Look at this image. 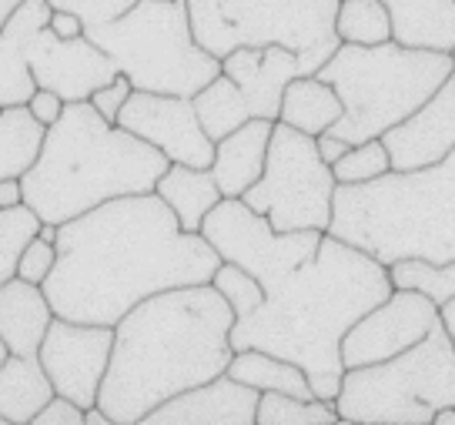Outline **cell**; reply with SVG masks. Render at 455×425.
Masks as SVG:
<instances>
[{"label":"cell","mask_w":455,"mask_h":425,"mask_svg":"<svg viewBox=\"0 0 455 425\" xmlns=\"http://www.w3.org/2000/svg\"><path fill=\"white\" fill-rule=\"evenodd\" d=\"M84 34L111 57L134 91L195 98L221 74V57L195 41L185 0H138L128 14Z\"/></svg>","instance_id":"obj_7"},{"label":"cell","mask_w":455,"mask_h":425,"mask_svg":"<svg viewBox=\"0 0 455 425\" xmlns=\"http://www.w3.org/2000/svg\"><path fill=\"white\" fill-rule=\"evenodd\" d=\"M37 228H41V214L34 212L30 204L0 208V285L11 282L17 275L20 252L37 235Z\"/></svg>","instance_id":"obj_32"},{"label":"cell","mask_w":455,"mask_h":425,"mask_svg":"<svg viewBox=\"0 0 455 425\" xmlns=\"http://www.w3.org/2000/svg\"><path fill=\"white\" fill-rule=\"evenodd\" d=\"M335 188L331 164L322 161L312 134L275 121L265 171L242 201L265 214L275 231H328Z\"/></svg>","instance_id":"obj_10"},{"label":"cell","mask_w":455,"mask_h":425,"mask_svg":"<svg viewBox=\"0 0 455 425\" xmlns=\"http://www.w3.org/2000/svg\"><path fill=\"white\" fill-rule=\"evenodd\" d=\"M335 34L341 44L375 47L392 41V20L382 0H341L335 14Z\"/></svg>","instance_id":"obj_30"},{"label":"cell","mask_w":455,"mask_h":425,"mask_svg":"<svg viewBox=\"0 0 455 425\" xmlns=\"http://www.w3.org/2000/svg\"><path fill=\"white\" fill-rule=\"evenodd\" d=\"M195 41L214 57L238 47H288L301 74H315L339 51L335 14L341 0H185Z\"/></svg>","instance_id":"obj_9"},{"label":"cell","mask_w":455,"mask_h":425,"mask_svg":"<svg viewBox=\"0 0 455 425\" xmlns=\"http://www.w3.org/2000/svg\"><path fill=\"white\" fill-rule=\"evenodd\" d=\"M111 349L114 325H91V322H71L54 315L37 355L47 379L54 382L57 396H68L81 409H87V405H98Z\"/></svg>","instance_id":"obj_13"},{"label":"cell","mask_w":455,"mask_h":425,"mask_svg":"<svg viewBox=\"0 0 455 425\" xmlns=\"http://www.w3.org/2000/svg\"><path fill=\"white\" fill-rule=\"evenodd\" d=\"M439 312H442V325H445V332H449L455 341V298L449 301V305H442Z\"/></svg>","instance_id":"obj_44"},{"label":"cell","mask_w":455,"mask_h":425,"mask_svg":"<svg viewBox=\"0 0 455 425\" xmlns=\"http://www.w3.org/2000/svg\"><path fill=\"white\" fill-rule=\"evenodd\" d=\"M392 171V157L382 138H371L362 144H348V151L331 164V174L339 185H365Z\"/></svg>","instance_id":"obj_33"},{"label":"cell","mask_w":455,"mask_h":425,"mask_svg":"<svg viewBox=\"0 0 455 425\" xmlns=\"http://www.w3.org/2000/svg\"><path fill=\"white\" fill-rule=\"evenodd\" d=\"M392 171L428 168L455 151V71L435 87V94L402 124L382 134Z\"/></svg>","instance_id":"obj_16"},{"label":"cell","mask_w":455,"mask_h":425,"mask_svg":"<svg viewBox=\"0 0 455 425\" xmlns=\"http://www.w3.org/2000/svg\"><path fill=\"white\" fill-rule=\"evenodd\" d=\"M54 322V309L41 285L11 278L0 285V339L7 352L34 355L41 349L47 328Z\"/></svg>","instance_id":"obj_21"},{"label":"cell","mask_w":455,"mask_h":425,"mask_svg":"<svg viewBox=\"0 0 455 425\" xmlns=\"http://www.w3.org/2000/svg\"><path fill=\"white\" fill-rule=\"evenodd\" d=\"M17 204H24L20 178H4L0 181V208H17Z\"/></svg>","instance_id":"obj_42"},{"label":"cell","mask_w":455,"mask_h":425,"mask_svg":"<svg viewBox=\"0 0 455 425\" xmlns=\"http://www.w3.org/2000/svg\"><path fill=\"white\" fill-rule=\"evenodd\" d=\"M54 7L47 0H24L11 20L0 28V108L28 104L37 91V81L30 74L28 47L34 34L51 24Z\"/></svg>","instance_id":"obj_19"},{"label":"cell","mask_w":455,"mask_h":425,"mask_svg":"<svg viewBox=\"0 0 455 425\" xmlns=\"http://www.w3.org/2000/svg\"><path fill=\"white\" fill-rule=\"evenodd\" d=\"M44 134L47 128L30 114L28 104L0 108V181L24 178V171L41 155Z\"/></svg>","instance_id":"obj_27"},{"label":"cell","mask_w":455,"mask_h":425,"mask_svg":"<svg viewBox=\"0 0 455 425\" xmlns=\"http://www.w3.org/2000/svg\"><path fill=\"white\" fill-rule=\"evenodd\" d=\"M315 144H318V155H322V161H325V164H335V161L348 151V144L341 141V138H335V134H328V131H325V134H318V138H315Z\"/></svg>","instance_id":"obj_41"},{"label":"cell","mask_w":455,"mask_h":425,"mask_svg":"<svg viewBox=\"0 0 455 425\" xmlns=\"http://www.w3.org/2000/svg\"><path fill=\"white\" fill-rule=\"evenodd\" d=\"M0 425H4V415H0Z\"/></svg>","instance_id":"obj_48"},{"label":"cell","mask_w":455,"mask_h":425,"mask_svg":"<svg viewBox=\"0 0 455 425\" xmlns=\"http://www.w3.org/2000/svg\"><path fill=\"white\" fill-rule=\"evenodd\" d=\"M34 425H84V409L68 396H57L34 415Z\"/></svg>","instance_id":"obj_38"},{"label":"cell","mask_w":455,"mask_h":425,"mask_svg":"<svg viewBox=\"0 0 455 425\" xmlns=\"http://www.w3.org/2000/svg\"><path fill=\"white\" fill-rule=\"evenodd\" d=\"M452 57H455V51H452Z\"/></svg>","instance_id":"obj_49"},{"label":"cell","mask_w":455,"mask_h":425,"mask_svg":"<svg viewBox=\"0 0 455 425\" xmlns=\"http://www.w3.org/2000/svg\"><path fill=\"white\" fill-rule=\"evenodd\" d=\"M117 128L131 131L151 148H157L171 164L212 168L214 141L201 128L191 98L155 94V91H131L128 104L117 114Z\"/></svg>","instance_id":"obj_14"},{"label":"cell","mask_w":455,"mask_h":425,"mask_svg":"<svg viewBox=\"0 0 455 425\" xmlns=\"http://www.w3.org/2000/svg\"><path fill=\"white\" fill-rule=\"evenodd\" d=\"M47 28L54 30L57 37H64V41H71V37H81L84 34V20L77 14H71V11H54L51 14V24Z\"/></svg>","instance_id":"obj_40"},{"label":"cell","mask_w":455,"mask_h":425,"mask_svg":"<svg viewBox=\"0 0 455 425\" xmlns=\"http://www.w3.org/2000/svg\"><path fill=\"white\" fill-rule=\"evenodd\" d=\"M449 405H455V341L442 322L395 358L345 369L335 396L339 422L432 425Z\"/></svg>","instance_id":"obj_8"},{"label":"cell","mask_w":455,"mask_h":425,"mask_svg":"<svg viewBox=\"0 0 455 425\" xmlns=\"http://www.w3.org/2000/svg\"><path fill=\"white\" fill-rule=\"evenodd\" d=\"M28 60L37 87H47V91L60 94L64 104L91 100V94L98 87L111 84L114 77L121 74L117 64L87 34L64 41L51 28L34 34V41L28 47Z\"/></svg>","instance_id":"obj_15"},{"label":"cell","mask_w":455,"mask_h":425,"mask_svg":"<svg viewBox=\"0 0 455 425\" xmlns=\"http://www.w3.org/2000/svg\"><path fill=\"white\" fill-rule=\"evenodd\" d=\"M452 71L455 57L442 51L402 47L395 41L375 47L339 44V51L315 71L341 98V117L328 134L345 144L382 138L419 111Z\"/></svg>","instance_id":"obj_6"},{"label":"cell","mask_w":455,"mask_h":425,"mask_svg":"<svg viewBox=\"0 0 455 425\" xmlns=\"http://www.w3.org/2000/svg\"><path fill=\"white\" fill-rule=\"evenodd\" d=\"M84 425H111V419H108V412L100 409V405H87Z\"/></svg>","instance_id":"obj_43"},{"label":"cell","mask_w":455,"mask_h":425,"mask_svg":"<svg viewBox=\"0 0 455 425\" xmlns=\"http://www.w3.org/2000/svg\"><path fill=\"white\" fill-rule=\"evenodd\" d=\"M235 312L221 292L185 285L144 298L114 325L111 362L98 405L111 425H138L161 402L225 375Z\"/></svg>","instance_id":"obj_3"},{"label":"cell","mask_w":455,"mask_h":425,"mask_svg":"<svg viewBox=\"0 0 455 425\" xmlns=\"http://www.w3.org/2000/svg\"><path fill=\"white\" fill-rule=\"evenodd\" d=\"M392 41L422 51H455V0H382Z\"/></svg>","instance_id":"obj_22"},{"label":"cell","mask_w":455,"mask_h":425,"mask_svg":"<svg viewBox=\"0 0 455 425\" xmlns=\"http://www.w3.org/2000/svg\"><path fill=\"white\" fill-rule=\"evenodd\" d=\"M191 104H195L201 128L212 141H221L231 131L242 128L244 121H251V104L228 74H218L212 84L201 87L191 98Z\"/></svg>","instance_id":"obj_28"},{"label":"cell","mask_w":455,"mask_h":425,"mask_svg":"<svg viewBox=\"0 0 455 425\" xmlns=\"http://www.w3.org/2000/svg\"><path fill=\"white\" fill-rule=\"evenodd\" d=\"M201 235L208 238L221 261L251 271L265 288L301 269L305 261H312L325 238V231H315V228L275 231L268 218L248 208L242 198L218 201L204 218Z\"/></svg>","instance_id":"obj_11"},{"label":"cell","mask_w":455,"mask_h":425,"mask_svg":"<svg viewBox=\"0 0 455 425\" xmlns=\"http://www.w3.org/2000/svg\"><path fill=\"white\" fill-rule=\"evenodd\" d=\"M212 285L221 292L228 305H231V312L235 318H242V315H251L265 301V285L258 282L251 271L238 269V265H231V261H221L218 271H214Z\"/></svg>","instance_id":"obj_34"},{"label":"cell","mask_w":455,"mask_h":425,"mask_svg":"<svg viewBox=\"0 0 455 425\" xmlns=\"http://www.w3.org/2000/svg\"><path fill=\"white\" fill-rule=\"evenodd\" d=\"M54 398V382L47 379L41 355H7L0 362V415L11 425H28Z\"/></svg>","instance_id":"obj_23"},{"label":"cell","mask_w":455,"mask_h":425,"mask_svg":"<svg viewBox=\"0 0 455 425\" xmlns=\"http://www.w3.org/2000/svg\"><path fill=\"white\" fill-rule=\"evenodd\" d=\"M435 425H455V405L442 409L439 415H435Z\"/></svg>","instance_id":"obj_46"},{"label":"cell","mask_w":455,"mask_h":425,"mask_svg":"<svg viewBox=\"0 0 455 425\" xmlns=\"http://www.w3.org/2000/svg\"><path fill=\"white\" fill-rule=\"evenodd\" d=\"M442 322L439 305L432 298L405 288H392L375 309L358 318L341 339V362L345 369L375 365L385 358H395L415 341H422Z\"/></svg>","instance_id":"obj_12"},{"label":"cell","mask_w":455,"mask_h":425,"mask_svg":"<svg viewBox=\"0 0 455 425\" xmlns=\"http://www.w3.org/2000/svg\"><path fill=\"white\" fill-rule=\"evenodd\" d=\"M221 74H228L251 104V117L278 121L284 87L301 77L299 54L268 44V47H238L221 57Z\"/></svg>","instance_id":"obj_18"},{"label":"cell","mask_w":455,"mask_h":425,"mask_svg":"<svg viewBox=\"0 0 455 425\" xmlns=\"http://www.w3.org/2000/svg\"><path fill=\"white\" fill-rule=\"evenodd\" d=\"M54 261H57V245L44 238H34L28 241V248L20 252V261H17V278H24V282H34V285H44V278L54 271Z\"/></svg>","instance_id":"obj_36"},{"label":"cell","mask_w":455,"mask_h":425,"mask_svg":"<svg viewBox=\"0 0 455 425\" xmlns=\"http://www.w3.org/2000/svg\"><path fill=\"white\" fill-rule=\"evenodd\" d=\"M339 422L335 402L301 398L288 392H261L255 425H331Z\"/></svg>","instance_id":"obj_31"},{"label":"cell","mask_w":455,"mask_h":425,"mask_svg":"<svg viewBox=\"0 0 455 425\" xmlns=\"http://www.w3.org/2000/svg\"><path fill=\"white\" fill-rule=\"evenodd\" d=\"M341 117V98L335 94V87L325 84L318 74H301L291 84L284 87L282 111L278 121L288 128H299L305 134H325L335 121Z\"/></svg>","instance_id":"obj_25"},{"label":"cell","mask_w":455,"mask_h":425,"mask_svg":"<svg viewBox=\"0 0 455 425\" xmlns=\"http://www.w3.org/2000/svg\"><path fill=\"white\" fill-rule=\"evenodd\" d=\"M388 295V265L325 231L312 261L268 285L255 312L235 318L231 349H261L295 362L315 398L335 402L345 375L341 339Z\"/></svg>","instance_id":"obj_2"},{"label":"cell","mask_w":455,"mask_h":425,"mask_svg":"<svg viewBox=\"0 0 455 425\" xmlns=\"http://www.w3.org/2000/svg\"><path fill=\"white\" fill-rule=\"evenodd\" d=\"M168 164V157L138 134L108 124L91 100H71L20 178L24 204L41 214V221L64 225L111 198L155 191Z\"/></svg>","instance_id":"obj_4"},{"label":"cell","mask_w":455,"mask_h":425,"mask_svg":"<svg viewBox=\"0 0 455 425\" xmlns=\"http://www.w3.org/2000/svg\"><path fill=\"white\" fill-rule=\"evenodd\" d=\"M261 392L231 375H214L161 402L144 415L148 425H255Z\"/></svg>","instance_id":"obj_17"},{"label":"cell","mask_w":455,"mask_h":425,"mask_svg":"<svg viewBox=\"0 0 455 425\" xmlns=\"http://www.w3.org/2000/svg\"><path fill=\"white\" fill-rule=\"evenodd\" d=\"M271 128H275V121L251 117L238 131H231L228 138L214 141L212 174L225 198H242L244 191L261 178L271 144Z\"/></svg>","instance_id":"obj_20"},{"label":"cell","mask_w":455,"mask_h":425,"mask_svg":"<svg viewBox=\"0 0 455 425\" xmlns=\"http://www.w3.org/2000/svg\"><path fill=\"white\" fill-rule=\"evenodd\" d=\"M221 258L201 231H185L155 191L111 198L64 221L44 295L54 315L117 325L144 298L208 285Z\"/></svg>","instance_id":"obj_1"},{"label":"cell","mask_w":455,"mask_h":425,"mask_svg":"<svg viewBox=\"0 0 455 425\" xmlns=\"http://www.w3.org/2000/svg\"><path fill=\"white\" fill-rule=\"evenodd\" d=\"M131 81L124 77V74H117L111 84H104V87H98L94 94H91V104H94V111L108 121V124H117V114H121V108L128 104V98H131Z\"/></svg>","instance_id":"obj_37"},{"label":"cell","mask_w":455,"mask_h":425,"mask_svg":"<svg viewBox=\"0 0 455 425\" xmlns=\"http://www.w3.org/2000/svg\"><path fill=\"white\" fill-rule=\"evenodd\" d=\"M345 245H355L382 265L395 258H455V151L415 171H388L365 185H339L331 225Z\"/></svg>","instance_id":"obj_5"},{"label":"cell","mask_w":455,"mask_h":425,"mask_svg":"<svg viewBox=\"0 0 455 425\" xmlns=\"http://www.w3.org/2000/svg\"><path fill=\"white\" fill-rule=\"evenodd\" d=\"M20 4H24V0H0V28L11 20V14H14Z\"/></svg>","instance_id":"obj_45"},{"label":"cell","mask_w":455,"mask_h":425,"mask_svg":"<svg viewBox=\"0 0 455 425\" xmlns=\"http://www.w3.org/2000/svg\"><path fill=\"white\" fill-rule=\"evenodd\" d=\"M28 108H30V114L41 121L44 128H51L57 117H60V111H64V98L54 94V91H47V87H37V91L30 94Z\"/></svg>","instance_id":"obj_39"},{"label":"cell","mask_w":455,"mask_h":425,"mask_svg":"<svg viewBox=\"0 0 455 425\" xmlns=\"http://www.w3.org/2000/svg\"><path fill=\"white\" fill-rule=\"evenodd\" d=\"M228 375L244 385H251L258 392H288V396L315 398L305 369H299L288 358L261 352V349H238V352L231 355V362H228Z\"/></svg>","instance_id":"obj_26"},{"label":"cell","mask_w":455,"mask_h":425,"mask_svg":"<svg viewBox=\"0 0 455 425\" xmlns=\"http://www.w3.org/2000/svg\"><path fill=\"white\" fill-rule=\"evenodd\" d=\"M392 288L419 292L435 305H449L455 298V258L452 261H428V258H395L388 265Z\"/></svg>","instance_id":"obj_29"},{"label":"cell","mask_w":455,"mask_h":425,"mask_svg":"<svg viewBox=\"0 0 455 425\" xmlns=\"http://www.w3.org/2000/svg\"><path fill=\"white\" fill-rule=\"evenodd\" d=\"M155 195L174 212L185 231H201L208 212L225 198L212 168H191V164H168V171L157 178Z\"/></svg>","instance_id":"obj_24"},{"label":"cell","mask_w":455,"mask_h":425,"mask_svg":"<svg viewBox=\"0 0 455 425\" xmlns=\"http://www.w3.org/2000/svg\"><path fill=\"white\" fill-rule=\"evenodd\" d=\"M7 355H11V352H7V345H4V339H0V362H4Z\"/></svg>","instance_id":"obj_47"},{"label":"cell","mask_w":455,"mask_h":425,"mask_svg":"<svg viewBox=\"0 0 455 425\" xmlns=\"http://www.w3.org/2000/svg\"><path fill=\"white\" fill-rule=\"evenodd\" d=\"M54 11H71L84 20L87 28H98V24H108L114 17L128 14L138 0H47Z\"/></svg>","instance_id":"obj_35"}]
</instances>
